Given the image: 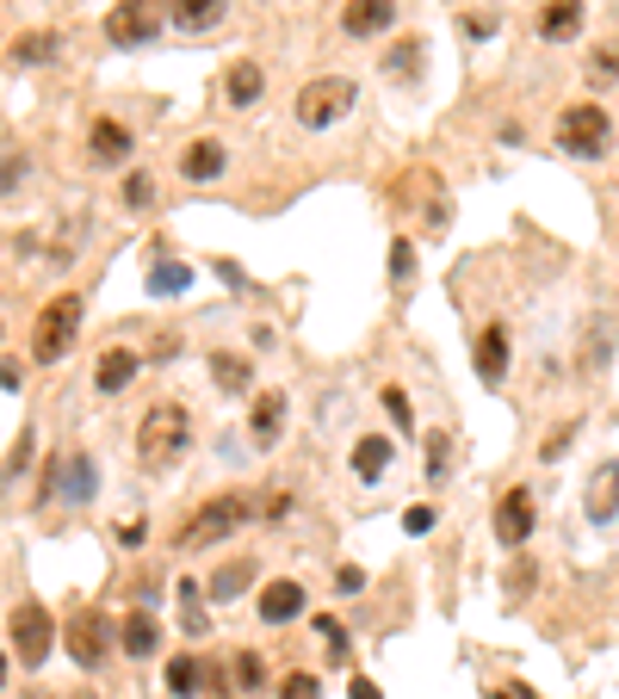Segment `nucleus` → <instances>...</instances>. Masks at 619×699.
<instances>
[{
	"label": "nucleus",
	"instance_id": "nucleus-31",
	"mask_svg": "<svg viewBox=\"0 0 619 699\" xmlns=\"http://www.w3.org/2000/svg\"><path fill=\"white\" fill-rule=\"evenodd\" d=\"M316 638L329 643V662H348V656H353L348 625H341V619H329V613H316Z\"/></svg>",
	"mask_w": 619,
	"mask_h": 699
},
{
	"label": "nucleus",
	"instance_id": "nucleus-14",
	"mask_svg": "<svg viewBox=\"0 0 619 699\" xmlns=\"http://www.w3.org/2000/svg\"><path fill=\"white\" fill-rule=\"evenodd\" d=\"M286 421H291V397L286 390H260L248 409V439L260 446V453H272L279 439H286Z\"/></svg>",
	"mask_w": 619,
	"mask_h": 699
},
{
	"label": "nucleus",
	"instance_id": "nucleus-13",
	"mask_svg": "<svg viewBox=\"0 0 619 699\" xmlns=\"http://www.w3.org/2000/svg\"><path fill=\"white\" fill-rule=\"evenodd\" d=\"M223 168H230V149L217 143V136H193L186 149H180L174 173L186 180V186H211V180H223Z\"/></svg>",
	"mask_w": 619,
	"mask_h": 699
},
{
	"label": "nucleus",
	"instance_id": "nucleus-29",
	"mask_svg": "<svg viewBox=\"0 0 619 699\" xmlns=\"http://www.w3.org/2000/svg\"><path fill=\"white\" fill-rule=\"evenodd\" d=\"M422 57H427V44H422V38H403V44H397V50H390V57H385V75L409 81V75H415V69H422Z\"/></svg>",
	"mask_w": 619,
	"mask_h": 699
},
{
	"label": "nucleus",
	"instance_id": "nucleus-17",
	"mask_svg": "<svg viewBox=\"0 0 619 699\" xmlns=\"http://www.w3.org/2000/svg\"><path fill=\"white\" fill-rule=\"evenodd\" d=\"M136 149V136L118 124V118H94L87 124V161L94 168H124V155Z\"/></svg>",
	"mask_w": 619,
	"mask_h": 699
},
{
	"label": "nucleus",
	"instance_id": "nucleus-2",
	"mask_svg": "<svg viewBox=\"0 0 619 699\" xmlns=\"http://www.w3.org/2000/svg\"><path fill=\"white\" fill-rule=\"evenodd\" d=\"M551 143H558V155H570V161H600V155H614V118H607V106H595V99H576V106L558 112Z\"/></svg>",
	"mask_w": 619,
	"mask_h": 699
},
{
	"label": "nucleus",
	"instance_id": "nucleus-37",
	"mask_svg": "<svg viewBox=\"0 0 619 699\" xmlns=\"http://www.w3.org/2000/svg\"><path fill=\"white\" fill-rule=\"evenodd\" d=\"M20 180H25V155L13 149V143H0V198L20 186Z\"/></svg>",
	"mask_w": 619,
	"mask_h": 699
},
{
	"label": "nucleus",
	"instance_id": "nucleus-26",
	"mask_svg": "<svg viewBox=\"0 0 619 699\" xmlns=\"http://www.w3.org/2000/svg\"><path fill=\"white\" fill-rule=\"evenodd\" d=\"M198 687H205V662H198L193 650H174V662H168V694L198 699Z\"/></svg>",
	"mask_w": 619,
	"mask_h": 699
},
{
	"label": "nucleus",
	"instance_id": "nucleus-1",
	"mask_svg": "<svg viewBox=\"0 0 619 699\" xmlns=\"http://www.w3.org/2000/svg\"><path fill=\"white\" fill-rule=\"evenodd\" d=\"M193 446V409L174 397H161L143 409V421H136V458H143V471H168V465H180V453Z\"/></svg>",
	"mask_w": 619,
	"mask_h": 699
},
{
	"label": "nucleus",
	"instance_id": "nucleus-7",
	"mask_svg": "<svg viewBox=\"0 0 619 699\" xmlns=\"http://www.w3.org/2000/svg\"><path fill=\"white\" fill-rule=\"evenodd\" d=\"M489 527H496V545L502 551H526V539L539 532V502H533V490H526V483H508V490L496 495Z\"/></svg>",
	"mask_w": 619,
	"mask_h": 699
},
{
	"label": "nucleus",
	"instance_id": "nucleus-46",
	"mask_svg": "<svg viewBox=\"0 0 619 699\" xmlns=\"http://www.w3.org/2000/svg\"><path fill=\"white\" fill-rule=\"evenodd\" d=\"M353 699H385V694H378V680H366V675H353Z\"/></svg>",
	"mask_w": 619,
	"mask_h": 699
},
{
	"label": "nucleus",
	"instance_id": "nucleus-9",
	"mask_svg": "<svg viewBox=\"0 0 619 699\" xmlns=\"http://www.w3.org/2000/svg\"><path fill=\"white\" fill-rule=\"evenodd\" d=\"M7 638H13V656H20L25 668H44L50 650H57V625H50V613H44L38 601H25L20 613L7 619Z\"/></svg>",
	"mask_w": 619,
	"mask_h": 699
},
{
	"label": "nucleus",
	"instance_id": "nucleus-27",
	"mask_svg": "<svg viewBox=\"0 0 619 699\" xmlns=\"http://www.w3.org/2000/svg\"><path fill=\"white\" fill-rule=\"evenodd\" d=\"M57 50H62L57 32H20V38H13V62H50Z\"/></svg>",
	"mask_w": 619,
	"mask_h": 699
},
{
	"label": "nucleus",
	"instance_id": "nucleus-22",
	"mask_svg": "<svg viewBox=\"0 0 619 699\" xmlns=\"http://www.w3.org/2000/svg\"><path fill=\"white\" fill-rule=\"evenodd\" d=\"M390 458H397V446H390L385 434H360V439H353V477H360V483H385Z\"/></svg>",
	"mask_w": 619,
	"mask_h": 699
},
{
	"label": "nucleus",
	"instance_id": "nucleus-47",
	"mask_svg": "<svg viewBox=\"0 0 619 699\" xmlns=\"http://www.w3.org/2000/svg\"><path fill=\"white\" fill-rule=\"evenodd\" d=\"M496 699H539V694H533V687H521V680H514V687H496Z\"/></svg>",
	"mask_w": 619,
	"mask_h": 699
},
{
	"label": "nucleus",
	"instance_id": "nucleus-44",
	"mask_svg": "<svg viewBox=\"0 0 619 699\" xmlns=\"http://www.w3.org/2000/svg\"><path fill=\"white\" fill-rule=\"evenodd\" d=\"M434 520H440V514L422 502V508H409V514H403V532H434Z\"/></svg>",
	"mask_w": 619,
	"mask_h": 699
},
{
	"label": "nucleus",
	"instance_id": "nucleus-45",
	"mask_svg": "<svg viewBox=\"0 0 619 699\" xmlns=\"http://www.w3.org/2000/svg\"><path fill=\"white\" fill-rule=\"evenodd\" d=\"M25 465H32V427L20 434V446H13V465H7V477H20Z\"/></svg>",
	"mask_w": 619,
	"mask_h": 699
},
{
	"label": "nucleus",
	"instance_id": "nucleus-33",
	"mask_svg": "<svg viewBox=\"0 0 619 699\" xmlns=\"http://www.w3.org/2000/svg\"><path fill=\"white\" fill-rule=\"evenodd\" d=\"M446 471H452V434H446V427H434V434H427V477L440 483Z\"/></svg>",
	"mask_w": 619,
	"mask_h": 699
},
{
	"label": "nucleus",
	"instance_id": "nucleus-3",
	"mask_svg": "<svg viewBox=\"0 0 619 699\" xmlns=\"http://www.w3.org/2000/svg\"><path fill=\"white\" fill-rule=\"evenodd\" d=\"M254 520V502L248 495H205L193 514H186V527H180L174 545L180 551H205V545H223V539H235V532Z\"/></svg>",
	"mask_w": 619,
	"mask_h": 699
},
{
	"label": "nucleus",
	"instance_id": "nucleus-10",
	"mask_svg": "<svg viewBox=\"0 0 619 699\" xmlns=\"http://www.w3.org/2000/svg\"><path fill=\"white\" fill-rule=\"evenodd\" d=\"M508 353H514V335H508V322H484L477 328V340H471V365H477V378L489 384V390H502L508 378Z\"/></svg>",
	"mask_w": 619,
	"mask_h": 699
},
{
	"label": "nucleus",
	"instance_id": "nucleus-40",
	"mask_svg": "<svg viewBox=\"0 0 619 699\" xmlns=\"http://www.w3.org/2000/svg\"><path fill=\"white\" fill-rule=\"evenodd\" d=\"M409 273H415V248H409V242H403V236H397V242H390V279L403 285V279H409Z\"/></svg>",
	"mask_w": 619,
	"mask_h": 699
},
{
	"label": "nucleus",
	"instance_id": "nucleus-32",
	"mask_svg": "<svg viewBox=\"0 0 619 699\" xmlns=\"http://www.w3.org/2000/svg\"><path fill=\"white\" fill-rule=\"evenodd\" d=\"M588 75L595 81H619V38H600L588 50Z\"/></svg>",
	"mask_w": 619,
	"mask_h": 699
},
{
	"label": "nucleus",
	"instance_id": "nucleus-15",
	"mask_svg": "<svg viewBox=\"0 0 619 699\" xmlns=\"http://www.w3.org/2000/svg\"><path fill=\"white\" fill-rule=\"evenodd\" d=\"M397 13H403V7H397V0H348V7H341V32H348V38H385L390 25H397Z\"/></svg>",
	"mask_w": 619,
	"mask_h": 699
},
{
	"label": "nucleus",
	"instance_id": "nucleus-34",
	"mask_svg": "<svg viewBox=\"0 0 619 699\" xmlns=\"http://www.w3.org/2000/svg\"><path fill=\"white\" fill-rule=\"evenodd\" d=\"M279 699H323V675H310V668H291L279 680Z\"/></svg>",
	"mask_w": 619,
	"mask_h": 699
},
{
	"label": "nucleus",
	"instance_id": "nucleus-39",
	"mask_svg": "<svg viewBox=\"0 0 619 699\" xmlns=\"http://www.w3.org/2000/svg\"><path fill=\"white\" fill-rule=\"evenodd\" d=\"M514 557H521V551H514ZM502 588H508V601H521V594H533V564H508V576H502Z\"/></svg>",
	"mask_w": 619,
	"mask_h": 699
},
{
	"label": "nucleus",
	"instance_id": "nucleus-20",
	"mask_svg": "<svg viewBox=\"0 0 619 699\" xmlns=\"http://www.w3.org/2000/svg\"><path fill=\"white\" fill-rule=\"evenodd\" d=\"M136 353L131 347H106V353H99V365H94V390L99 397H118V390H131V378H136Z\"/></svg>",
	"mask_w": 619,
	"mask_h": 699
},
{
	"label": "nucleus",
	"instance_id": "nucleus-48",
	"mask_svg": "<svg viewBox=\"0 0 619 699\" xmlns=\"http://www.w3.org/2000/svg\"><path fill=\"white\" fill-rule=\"evenodd\" d=\"M0 680H7V650H0Z\"/></svg>",
	"mask_w": 619,
	"mask_h": 699
},
{
	"label": "nucleus",
	"instance_id": "nucleus-36",
	"mask_svg": "<svg viewBox=\"0 0 619 699\" xmlns=\"http://www.w3.org/2000/svg\"><path fill=\"white\" fill-rule=\"evenodd\" d=\"M378 402H385V415L397 421V434H415V409H409V397L397 390V384H385V397Z\"/></svg>",
	"mask_w": 619,
	"mask_h": 699
},
{
	"label": "nucleus",
	"instance_id": "nucleus-43",
	"mask_svg": "<svg viewBox=\"0 0 619 699\" xmlns=\"http://www.w3.org/2000/svg\"><path fill=\"white\" fill-rule=\"evenodd\" d=\"M335 588H341V594H360V588H366V569H360V564H341V569H335Z\"/></svg>",
	"mask_w": 619,
	"mask_h": 699
},
{
	"label": "nucleus",
	"instance_id": "nucleus-23",
	"mask_svg": "<svg viewBox=\"0 0 619 699\" xmlns=\"http://www.w3.org/2000/svg\"><path fill=\"white\" fill-rule=\"evenodd\" d=\"M223 13H230V0H168L174 32H211V25H223Z\"/></svg>",
	"mask_w": 619,
	"mask_h": 699
},
{
	"label": "nucleus",
	"instance_id": "nucleus-4",
	"mask_svg": "<svg viewBox=\"0 0 619 699\" xmlns=\"http://www.w3.org/2000/svg\"><path fill=\"white\" fill-rule=\"evenodd\" d=\"M353 106H360V81H353V75H316V81H304V87H298L291 118H298L304 131H335Z\"/></svg>",
	"mask_w": 619,
	"mask_h": 699
},
{
	"label": "nucleus",
	"instance_id": "nucleus-41",
	"mask_svg": "<svg viewBox=\"0 0 619 699\" xmlns=\"http://www.w3.org/2000/svg\"><path fill=\"white\" fill-rule=\"evenodd\" d=\"M607 365V322H595V335H588V353H582V372H600Z\"/></svg>",
	"mask_w": 619,
	"mask_h": 699
},
{
	"label": "nucleus",
	"instance_id": "nucleus-18",
	"mask_svg": "<svg viewBox=\"0 0 619 699\" xmlns=\"http://www.w3.org/2000/svg\"><path fill=\"white\" fill-rule=\"evenodd\" d=\"M254 582H260V557H230V564H217V569H211L205 594H211L217 606H230V601H242Z\"/></svg>",
	"mask_w": 619,
	"mask_h": 699
},
{
	"label": "nucleus",
	"instance_id": "nucleus-16",
	"mask_svg": "<svg viewBox=\"0 0 619 699\" xmlns=\"http://www.w3.org/2000/svg\"><path fill=\"white\" fill-rule=\"evenodd\" d=\"M582 25H588V7H582V0H545L533 32H539V44H576Z\"/></svg>",
	"mask_w": 619,
	"mask_h": 699
},
{
	"label": "nucleus",
	"instance_id": "nucleus-6",
	"mask_svg": "<svg viewBox=\"0 0 619 699\" xmlns=\"http://www.w3.org/2000/svg\"><path fill=\"white\" fill-rule=\"evenodd\" d=\"M62 638H69V656H75L87 675H94V668H106V656L118 650V631H112V619H106L99 606H75Z\"/></svg>",
	"mask_w": 619,
	"mask_h": 699
},
{
	"label": "nucleus",
	"instance_id": "nucleus-30",
	"mask_svg": "<svg viewBox=\"0 0 619 699\" xmlns=\"http://www.w3.org/2000/svg\"><path fill=\"white\" fill-rule=\"evenodd\" d=\"M186 285H193V273H186L180 261H155V266H149V291H155V298H168V291H186Z\"/></svg>",
	"mask_w": 619,
	"mask_h": 699
},
{
	"label": "nucleus",
	"instance_id": "nucleus-19",
	"mask_svg": "<svg viewBox=\"0 0 619 699\" xmlns=\"http://www.w3.org/2000/svg\"><path fill=\"white\" fill-rule=\"evenodd\" d=\"M260 94H267V69H260L254 57H235L230 75H223V106L248 112V106H260Z\"/></svg>",
	"mask_w": 619,
	"mask_h": 699
},
{
	"label": "nucleus",
	"instance_id": "nucleus-11",
	"mask_svg": "<svg viewBox=\"0 0 619 699\" xmlns=\"http://www.w3.org/2000/svg\"><path fill=\"white\" fill-rule=\"evenodd\" d=\"M304 606H310V588L298 582V576H272V582L260 588V601H254V619L279 631V625L304 619Z\"/></svg>",
	"mask_w": 619,
	"mask_h": 699
},
{
	"label": "nucleus",
	"instance_id": "nucleus-38",
	"mask_svg": "<svg viewBox=\"0 0 619 699\" xmlns=\"http://www.w3.org/2000/svg\"><path fill=\"white\" fill-rule=\"evenodd\" d=\"M576 434H582V421L570 415V421H563V427H551V434H545V453H539V458H545V465H558V458H563V446H570V439H576Z\"/></svg>",
	"mask_w": 619,
	"mask_h": 699
},
{
	"label": "nucleus",
	"instance_id": "nucleus-25",
	"mask_svg": "<svg viewBox=\"0 0 619 699\" xmlns=\"http://www.w3.org/2000/svg\"><path fill=\"white\" fill-rule=\"evenodd\" d=\"M211 384L223 397H248V384H254L248 353H211Z\"/></svg>",
	"mask_w": 619,
	"mask_h": 699
},
{
	"label": "nucleus",
	"instance_id": "nucleus-24",
	"mask_svg": "<svg viewBox=\"0 0 619 699\" xmlns=\"http://www.w3.org/2000/svg\"><path fill=\"white\" fill-rule=\"evenodd\" d=\"M57 483H62V502H75V508H81V502H94V483H99L94 458H87V453H69L57 465Z\"/></svg>",
	"mask_w": 619,
	"mask_h": 699
},
{
	"label": "nucleus",
	"instance_id": "nucleus-12",
	"mask_svg": "<svg viewBox=\"0 0 619 699\" xmlns=\"http://www.w3.org/2000/svg\"><path fill=\"white\" fill-rule=\"evenodd\" d=\"M582 514H588V527H614L619 520V458L595 465L588 483H582Z\"/></svg>",
	"mask_w": 619,
	"mask_h": 699
},
{
	"label": "nucleus",
	"instance_id": "nucleus-8",
	"mask_svg": "<svg viewBox=\"0 0 619 699\" xmlns=\"http://www.w3.org/2000/svg\"><path fill=\"white\" fill-rule=\"evenodd\" d=\"M161 25H168V0H118L112 13H106V38L118 50H136V44L161 38Z\"/></svg>",
	"mask_w": 619,
	"mask_h": 699
},
{
	"label": "nucleus",
	"instance_id": "nucleus-28",
	"mask_svg": "<svg viewBox=\"0 0 619 699\" xmlns=\"http://www.w3.org/2000/svg\"><path fill=\"white\" fill-rule=\"evenodd\" d=\"M267 662H260V650H235V687L242 694H267Z\"/></svg>",
	"mask_w": 619,
	"mask_h": 699
},
{
	"label": "nucleus",
	"instance_id": "nucleus-35",
	"mask_svg": "<svg viewBox=\"0 0 619 699\" xmlns=\"http://www.w3.org/2000/svg\"><path fill=\"white\" fill-rule=\"evenodd\" d=\"M149 205H155V180L143 168L124 173V210H149Z\"/></svg>",
	"mask_w": 619,
	"mask_h": 699
},
{
	"label": "nucleus",
	"instance_id": "nucleus-5",
	"mask_svg": "<svg viewBox=\"0 0 619 699\" xmlns=\"http://www.w3.org/2000/svg\"><path fill=\"white\" fill-rule=\"evenodd\" d=\"M75 335H81V291H57V298L38 310V322H32V360L62 365L75 353Z\"/></svg>",
	"mask_w": 619,
	"mask_h": 699
},
{
	"label": "nucleus",
	"instance_id": "nucleus-42",
	"mask_svg": "<svg viewBox=\"0 0 619 699\" xmlns=\"http://www.w3.org/2000/svg\"><path fill=\"white\" fill-rule=\"evenodd\" d=\"M291 502H298L291 490H272V495H260V514L267 520H291Z\"/></svg>",
	"mask_w": 619,
	"mask_h": 699
},
{
	"label": "nucleus",
	"instance_id": "nucleus-21",
	"mask_svg": "<svg viewBox=\"0 0 619 699\" xmlns=\"http://www.w3.org/2000/svg\"><path fill=\"white\" fill-rule=\"evenodd\" d=\"M118 643H124V656H155L161 650V625H155L149 606H136V613H124V625H118Z\"/></svg>",
	"mask_w": 619,
	"mask_h": 699
}]
</instances>
